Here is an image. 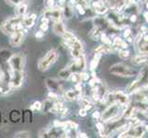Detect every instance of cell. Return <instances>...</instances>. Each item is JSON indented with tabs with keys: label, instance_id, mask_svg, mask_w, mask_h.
<instances>
[{
	"label": "cell",
	"instance_id": "cell-1",
	"mask_svg": "<svg viewBox=\"0 0 148 138\" xmlns=\"http://www.w3.org/2000/svg\"><path fill=\"white\" fill-rule=\"evenodd\" d=\"M22 18L23 16H17L6 19L0 25L1 32L7 35H11L17 32H23L25 26L23 25Z\"/></svg>",
	"mask_w": 148,
	"mask_h": 138
},
{
	"label": "cell",
	"instance_id": "cell-2",
	"mask_svg": "<svg viewBox=\"0 0 148 138\" xmlns=\"http://www.w3.org/2000/svg\"><path fill=\"white\" fill-rule=\"evenodd\" d=\"M110 72L115 76H122V78H130L137 74V71L131 66L124 64H115L110 68Z\"/></svg>",
	"mask_w": 148,
	"mask_h": 138
},
{
	"label": "cell",
	"instance_id": "cell-3",
	"mask_svg": "<svg viewBox=\"0 0 148 138\" xmlns=\"http://www.w3.org/2000/svg\"><path fill=\"white\" fill-rule=\"evenodd\" d=\"M58 58V53L56 50H51L40 60L38 64V68L40 71H46L52 66Z\"/></svg>",
	"mask_w": 148,
	"mask_h": 138
},
{
	"label": "cell",
	"instance_id": "cell-4",
	"mask_svg": "<svg viewBox=\"0 0 148 138\" xmlns=\"http://www.w3.org/2000/svg\"><path fill=\"white\" fill-rule=\"evenodd\" d=\"M119 104L117 103H113L110 106H109L107 108L103 113L101 114V119L104 122H111V121H116L121 119V115H118L119 113Z\"/></svg>",
	"mask_w": 148,
	"mask_h": 138
},
{
	"label": "cell",
	"instance_id": "cell-5",
	"mask_svg": "<svg viewBox=\"0 0 148 138\" xmlns=\"http://www.w3.org/2000/svg\"><path fill=\"white\" fill-rule=\"evenodd\" d=\"M8 63L12 72H15V71H23L24 57L20 54H15L11 55L8 59Z\"/></svg>",
	"mask_w": 148,
	"mask_h": 138
},
{
	"label": "cell",
	"instance_id": "cell-6",
	"mask_svg": "<svg viewBox=\"0 0 148 138\" xmlns=\"http://www.w3.org/2000/svg\"><path fill=\"white\" fill-rule=\"evenodd\" d=\"M64 16V12H63V8L60 7H56V8H47L45 11L43 12V17L48 18L50 20H54V21H58V20L62 19Z\"/></svg>",
	"mask_w": 148,
	"mask_h": 138
},
{
	"label": "cell",
	"instance_id": "cell-7",
	"mask_svg": "<svg viewBox=\"0 0 148 138\" xmlns=\"http://www.w3.org/2000/svg\"><path fill=\"white\" fill-rule=\"evenodd\" d=\"M67 67L71 70L72 73L80 72V71L84 70L86 67V59L84 57V55L81 54L78 57L74 58L72 62L67 65Z\"/></svg>",
	"mask_w": 148,
	"mask_h": 138
},
{
	"label": "cell",
	"instance_id": "cell-8",
	"mask_svg": "<svg viewBox=\"0 0 148 138\" xmlns=\"http://www.w3.org/2000/svg\"><path fill=\"white\" fill-rule=\"evenodd\" d=\"M145 135V130L142 126H134L129 127L126 129L125 132L121 133L119 137H142Z\"/></svg>",
	"mask_w": 148,
	"mask_h": 138
},
{
	"label": "cell",
	"instance_id": "cell-9",
	"mask_svg": "<svg viewBox=\"0 0 148 138\" xmlns=\"http://www.w3.org/2000/svg\"><path fill=\"white\" fill-rule=\"evenodd\" d=\"M23 71H15V72H12L11 76H10L8 85L10 88H19L20 86L22 85L23 82Z\"/></svg>",
	"mask_w": 148,
	"mask_h": 138
},
{
	"label": "cell",
	"instance_id": "cell-10",
	"mask_svg": "<svg viewBox=\"0 0 148 138\" xmlns=\"http://www.w3.org/2000/svg\"><path fill=\"white\" fill-rule=\"evenodd\" d=\"M106 3L107 2H105L104 0H94L92 2L93 10L98 14H105L109 10V8L107 7Z\"/></svg>",
	"mask_w": 148,
	"mask_h": 138
},
{
	"label": "cell",
	"instance_id": "cell-11",
	"mask_svg": "<svg viewBox=\"0 0 148 138\" xmlns=\"http://www.w3.org/2000/svg\"><path fill=\"white\" fill-rule=\"evenodd\" d=\"M10 40H9V43L11 44L14 47H18L23 42V38H24V32H14L10 35Z\"/></svg>",
	"mask_w": 148,
	"mask_h": 138
},
{
	"label": "cell",
	"instance_id": "cell-12",
	"mask_svg": "<svg viewBox=\"0 0 148 138\" xmlns=\"http://www.w3.org/2000/svg\"><path fill=\"white\" fill-rule=\"evenodd\" d=\"M112 97H113V100H114V103H117L121 106L122 105H125L128 101V97L125 93L121 91H115V92H112Z\"/></svg>",
	"mask_w": 148,
	"mask_h": 138
},
{
	"label": "cell",
	"instance_id": "cell-13",
	"mask_svg": "<svg viewBox=\"0 0 148 138\" xmlns=\"http://www.w3.org/2000/svg\"><path fill=\"white\" fill-rule=\"evenodd\" d=\"M46 86L48 87V89L51 91H53V92H55V93L62 90V86H61V84L58 82L57 80L53 79V78L47 79L46 80Z\"/></svg>",
	"mask_w": 148,
	"mask_h": 138
},
{
	"label": "cell",
	"instance_id": "cell-14",
	"mask_svg": "<svg viewBox=\"0 0 148 138\" xmlns=\"http://www.w3.org/2000/svg\"><path fill=\"white\" fill-rule=\"evenodd\" d=\"M94 52H95V54H111V53H114L115 50L110 44H104V45H99L97 48H95Z\"/></svg>",
	"mask_w": 148,
	"mask_h": 138
},
{
	"label": "cell",
	"instance_id": "cell-15",
	"mask_svg": "<svg viewBox=\"0 0 148 138\" xmlns=\"http://www.w3.org/2000/svg\"><path fill=\"white\" fill-rule=\"evenodd\" d=\"M81 93H82V90H78V89H72V90H68L64 93V99L67 100H77L80 98Z\"/></svg>",
	"mask_w": 148,
	"mask_h": 138
},
{
	"label": "cell",
	"instance_id": "cell-16",
	"mask_svg": "<svg viewBox=\"0 0 148 138\" xmlns=\"http://www.w3.org/2000/svg\"><path fill=\"white\" fill-rule=\"evenodd\" d=\"M143 33L140 34V38L138 39V49L140 53L148 54V40H145L143 38Z\"/></svg>",
	"mask_w": 148,
	"mask_h": 138
},
{
	"label": "cell",
	"instance_id": "cell-17",
	"mask_svg": "<svg viewBox=\"0 0 148 138\" xmlns=\"http://www.w3.org/2000/svg\"><path fill=\"white\" fill-rule=\"evenodd\" d=\"M53 32L57 35H60V36H63V35L65 33L66 30L63 22H61V20H58V21H55V23L53 24Z\"/></svg>",
	"mask_w": 148,
	"mask_h": 138
},
{
	"label": "cell",
	"instance_id": "cell-18",
	"mask_svg": "<svg viewBox=\"0 0 148 138\" xmlns=\"http://www.w3.org/2000/svg\"><path fill=\"white\" fill-rule=\"evenodd\" d=\"M35 20H36V15H35V14L28 15V16H23V18H22L23 25L26 28L32 27L34 25Z\"/></svg>",
	"mask_w": 148,
	"mask_h": 138
},
{
	"label": "cell",
	"instance_id": "cell-19",
	"mask_svg": "<svg viewBox=\"0 0 148 138\" xmlns=\"http://www.w3.org/2000/svg\"><path fill=\"white\" fill-rule=\"evenodd\" d=\"M27 8H28V7L26 4L20 3V4L17 5L16 8H15V10H16V14L18 16H24L27 12Z\"/></svg>",
	"mask_w": 148,
	"mask_h": 138
},
{
	"label": "cell",
	"instance_id": "cell-20",
	"mask_svg": "<svg viewBox=\"0 0 148 138\" xmlns=\"http://www.w3.org/2000/svg\"><path fill=\"white\" fill-rule=\"evenodd\" d=\"M101 35V29L98 26H96L91 30V32H89V37L92 40H98Z\"/></svg>",
	"mask_w": 148,
	"mask_h": 138
},
{
	"label": "cell",
	"instance_id": "cell-21",
	"mask_svg": "<svg viewBox=\"0 0 148 138\" xmlns=\"http://www.w3.org/2000/svg\"><path fill=\"white\" fill-rule=\"evenodd\" d=\"M10 56L11 55H10L9 51H6V50L1 51V52H0V65L7 63L8 59L10 58Z\"/></svg>",
	"mask_w": 148,
	"mask_h": 138
},
{
	"label": "cell",
	"instance_id": "cell-22",
	"mask_svg": "<svg viewBox=\"0 0 148 138\" xmlns=\"http://www.w3.org/2000/svg\"><path fill=\"white\" fill-rule=\"evenodd\" d=\"M147 59H148V56L146 55V54H143V53H141L139 55L135 56V57L134 58V64H137V65H139V64H142V63L146 62Z\"/></svg>",
	"mask_w": 148,
	"mask_h": 138
},
{
	"label": "cell",
	"instance_id": "cell-23",
	"mask_svg": "<svg viewBox=\"0 0 148 138\" xmlns=\"http://www.w3.org/2000/svg\"><path fill=\"white\" fill-rule=\"evenodd\" d=\"M63 12H64V15L65 16V18L67 19H70L71 17L73 16L74 14V9L71 6V4H68V5H65L64 8L63 9Z\"/></svg>",
	"mask_w": 148,
	"mask_h": 138
},
{
	"label": "cell",
	"instance_id": "cell-24",
	"mask_svg": "<svg viewBox=\"0 0 148 138\" xmlns=\"http://www.w3.org/2000/svg\"><path fill=\"white\" fill-rule=\"evenodd\" d=\"M71 74H72L71 70L67 67V66H66L65 68H64L63 70H61L59 72V76L63 79H68L70 78Z\"/></svg>",
	"mask_w": 148,
	"mask_h": 138
},
{
	"label": "cell",
	"instance_id": "cell-25",
	"mask_svg": "<svg viewBox=\"0 0 148 138\" xmlns=\"http://www.w3.org/2000/svg\"><path fill=\"white\" fill-rule=\"evenodd\" d=\"M80 99V104L82 105L83 107L82 108L86 109V111L88 110H90L91 108H92V104H91V102L86 99V98H79Z\"/></svg>",
	"mask_w": 148,
	"mask_h": 138
},
{
	"label": "cell",
	"instance_id": "cell-26",
	"mask_svg": "<svg viewBox=\"0 0 148 138\" xmlns=\"http://www.w3.org/2000/svg\"><path fill=\"white\" fill-rule=\"evenodd\" d=\"M99 59H100V54H95L94 58L92 59V61H91V63H90V69L92 70V71L97 68V66H98V65H99Z\"/></svg>",
	"mask_w": 148,
	"mask_h": 138
},
{
	"label": "cell",
	"instance_id": "cell-27",
	"mask_svg": "<svg viewBox=\"0 0 148 138\" xmlns=\"http://www.w3.org/2000/svg\"><path fill=\"white\" fill-rule=\"evenodd\" d=\"M70 79H71V81H73L74 83H80L81 81H82V79H81V75H80V73H78V72H75V73H72L71 74V76H70V78H69Z\"/></svg>",
	"mask_w": 148,
	"mask_h": 138
},
{
	"label": "cell",
	"instance_id": "cell-28",
	"mask_svg": "<svg viewBox=\"0 0 148 138\" xmlns=\"http://www.w3.org/2000/svg\"><path fill=\"white\" fill-rule=\"evenodd\" d=\"M113 43H114L115 46H118V47H121V48H123V49L127 48V43L125 42H123V41H122L119 37H117V38L114 39Z\"/></svg>",
	"mask_w": 148,
	"mask_h": 138
},
{
	"label": "cell",
	"instance_id": "cell-29",
	"mask_svg": "<svg viewBox=\"0 0 148 138\" xmlns=\"http://www.w3.org/2000/svg\"><path fill=\"white\" fill-rule=\"evenodd\" d=\"M14 137H17V138H28V137H30V134L29 132L28 131H21V132H18L17 133L16 135H14Z\"/></svg>",
	"mask_w": 148,
	"mask_h": 138
},
{
	"label": "cell",
	"instance_id": "cell-30",
	"mask_svg": "<svg viewBox=\"0 0 148 138\" xmlns=\"http://www.w3.org/2000/svg\"><path fill=\"white\" fill-rule=\"evenodd\" d=\"M42 105L40 101H35L30 108H32V110H33V111H40V109H42Z\"/></svg>",
	"mask_w": 148,
	"mask_h": 138
},
{
	"label": "cell",
	"instance_id": "cell-31",
	"mask_svg": "<svg viewBox=\"0 0 148 138\" xmlns=\"http://www.w3.org/2000/svg\"><path fill=\"white\" fill-rule=\"evenodd\" d=\"M100 37H101V41L103 42V43H105V44H110L111 43L110 38L107 36L105 33H101Z\"/></svg>",
	"mask_w": 148,
	"mask_h": 138
},
{
	"label": "cell",
	"instance_id": "cell-32",
	"mask_svg": "<svg viewBox=\"0 0 148 138\" xmlns=\"http://www.w3.org/2000/svg\"><path fill=\"white\" fill-rule=\"evenodd\" d=\"M129 54H130V53L128 52V51H125V50H123V51H120L119 52V56L121 58V59H125V58H127L129 56Z\"/></svg>",
	"mask_w": 148,
	"mask_h": 138
},
{
	"label": "cell",
	"instance_id": "cell-33",
	"mask_svg": "<svg viewBox=\"0 0 148 138\" xmlns=\"http://www.w3.org/2000/svg\"><path fill=\"white\" fill-rule=\"evenodd\" d=\"M9 4L14 5V6H17V5L20 4V3H24L26 0H8Z\"/></svg>",
	"mask_w": 148,
	"mask_h": 138
},
{
	"label": "cell",
	"instance_id": "cell-34",
	"mask_svg": "<svg viewBox=\"0 0 148 138\" xmlns=\"http://www.w3.org/2000/svg\"><path fill=\"white\" fill-rule=\"evenodd\" d=\"M49 26H48V24L47 23H42L40 24V29L42 32H46V30H48Z\"/></svg>",
	"mask_w": 148,
	"mask_h": 138
},
{
	"label": "cell",
	"instance_id": "cell-35",
	"mask_svg": "<svg viewBox=\"0 0 148 138\" xmlns=\"http://www.w3.org/2000/svg\"><path fill=\"white\" fill-rule=\"evenodd\" d=\"M80 75H81V79H82V81H86L89 78L88 74H86V73H80Z\"/></svg>",
	"mask_w": 148,
	"mask_h": 138
},
{
	"label": "cell",
	"instance_id": "cell-36",
	"mask_svg": "<svg viewBox=\"0 0 148 138\" xmlns=\"http://www.w3.org/2000/svg\"><path fill=\"white\" fill-rule=\"evenodd\" d=\"M48 97L50 99H57V94L53 91H50L49 94H48Z\"/></svg>",
	"mask_w": 148,
	"mask_h": 138
},
{
	"label": "cell",
	"instance_id": "cell-37",
	"mask_svg": "<svg viewBox=\"0 0 148 138\" xmlns=\"http://www.w3.org/2000/svg\"><path fill=\"white\" fill-rule=\"evenodd\" d=\"M46 6L48 8H53L54 6V0H46Z\"/></svg>",
	"mask_w": 148,
	"mask_h": 138
},
{
	"label": "cell",
	"instance_id": "cell-38",
	"mask_svg": "<svg viewBox=\"0 0 148 138\" xmlns=\"http://www.w3.org/2000/svg\"><path fill=\"white\" fill-rule=\"evenodd\" d=\"M86 109H84V108H81L80 110H79V115L80 116H82V117H85L86 115Z\"/></svg>",
	"mask_w": 148,
	"mask_h": 138
},
{
	"label": "cell",
	"instance_id": "cell-39",
	"mask_svg": "<svg viewBox=\"0 0 148 138\" xmlns=\"http://www.w3.org/2000/svg\"><path fill=\"white\" fill-rule=\"evenodd\" d=\"M43 35H44L43 32H42V30H40V32H37V33L35 34V37H36L37 39H42V38L43 37Z\"/></svg>",
	"mask_w": 148,
	"mask_h": 138
},
{
	"label": "cell",
	"instance_id": "cell-40",
	"mask_svg": "<svg viewBox=\"0 0 148 138\" xmlns=\"http://www.w3.org/2000/svg\"><path fill=\"white\" fill-rule=\"evenodd\" d=\"M93 116V118H96V119H99V117H100V114H99V111H95L94 113L92 114Z\"/></svg>",
	"mask_w": 148,
	"mask_h": 138
},
{
	"label": "cell",
	"instance_id": "cell-41",
	"mask_svg": "<svg viewBox=\"0 0 148 138\" xmlns=\"http://www.w3.org/2000/svg\"><path fill=\"white\" fill-rule=\"evenodd\" d=\"M123 35H124V37H125V38L129 37L130 35H131V30H126L125 32H124V33H123Z\"/></svg>",
	"mask_w": 148,
	"mask_h": 138
},
{
	"label": "cell",
	"instance_id": "cell-42",
	"mask_svg": "<svg viewBox=\"0 0 148 138\" xmlns=\"http://www.w3.org/2000/svg\"><path fill=\"white\" fill-rule=\"evenodd\" d=\"M49 21H50V19H48V18H46V17H43L42 19V23H49Z\"/></svg>",
	"mask_w": 148,
	"mask_h": 138
},
{
	"label": "cell",
	"instance_id": "cell-43",
	"mask_svg": "<svg viewBox=\"0 0 148 138\" xmlns=\"http://www.w3.org/2000/svg\"><path fill=\"white\" fill-rule=\"evenodd\" d=\"M77 137H85V138H86V137H88V135H86V134H79L78 135H77Z\"/></svg>",
	"mask_w": 148,
	"mask_h": 138
},
{
	"label": "cell",
	"instance_id": "cell-44",
	"mask_svg": "<svg viewBox=\"0 0 148 138\" xmlns=\"http://www.w3.org/2000/svg\"><path fill=\"white\" fill-rule=\"evenodd\" d=\"M145 19L148 21V12H145Z\"/></svg>",
	"mask_w": 148,
	"mask_h": 138
},
{
	"label": "cell",
	"instance_id": "cell-45",
	"mask_svg": "<svg viewBox=\"0 0 148 138\" xmlns=\"http://www.w3.org/2000/svg\"><path fill=\"white\" fill-rule=\"evenodd\" d=\"M140 1H141V2H145L146 0H140Z\"/></svg>",
	"mask_w": 148,
	"mask_h": 138
},
{
	"label": "cell",
	"instance_id": "cell-46",
	"mask_svg": "<svg viewBox=\"0 0 148 138\" xmlns=\"http://www.w3.org/2000/svg\"><path fill=\"white\" fill-rule=\"evenodd\" d=\"M146 130H148V125L146 126Z\"/></svg>",
	"mask_w": 148,
	"mask_h": 138
},
{
	"label": "cell",
	"instance_id": "cell-47",
	"mask_svg": "<svg viewBox=\"0 0 148 138\" xmlns=\"http://www.w3.org/2000/svg\"><path fill=\"white\" fill-rule=\"evenodd\" d=\"M146 7H147V8H148V2H147V5H146Z\"/></svg>",
	"mask_w": 148,
	"mask_h": 138
}]
</instances>
